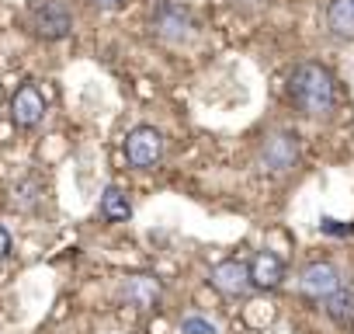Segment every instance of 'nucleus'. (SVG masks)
Segmentation results:
<instances>
[{
    "label": "nucleus",
    "instance_id": "20e7f679",
    "mask_svg": "<svg viewBox=\"0 0 354 334\" xmlns=\"http://www.w3.org/2000/svg\"><path fill=\"white\" fill-rule=\"evenodd\" d=\"M32 32L35 39H46V42H59L73 32V15L63 0H46L32 11Z\"/></svg>",
    "mask_w": 354,
    "mask_h": 334
},
{
    "label": "nucleus",
    "instance_id": "9b49d317",
    "mask_svg": "<svg viewBox=\"0 0 354 334\" xmlns=\"http://www.w3.org/2000/svg\"><path fill=\"white\" fill-rule=\"evenodd\" d=\"M326 28L340 42H354V0H330L326 4Z\"/></svg>",
    "mask_w": 354,
    "mask_h": 334
},
{
    "label": "nucleus",
    "instance_id": "4468645a",
    "mask_svg": "<svg viewBox=\"0 0 354 334\" xmlns=\"http://www.w3.org/2000/svg\"><path fill=\"white\" fill-rule=\"evenodd\" d=\"M181 331H185V334H219V327H216L209 317H198V313L185 317V320H181Z\"/></svg>",
    "mask_w": 354,
    "mask_h": 334
},
{
    "label": "nucleus",
    "instance_id": "dca6fc26",
    "mask_svg": "<svg viewBox=\"0 0 354 334\" xmlns=\"http://www.w3.org/2000/svg\"><path fill=\"white\" fill-rule=\"evenodd\" d=\"M11 254V234L4 230V227H0V261H4Z\"/></svg>",
    "mask_w": 354,
    "mask_h": 334
},
{
    "label": "nucleus",
    "instance_id": "6e6552de",
    "mask_svg": "<svg viewBox=\"0 0 354 334\" xmlns=\"http://www.w3.org/2000/svg\"><path fill=\"white\" fill-rule=\"evenodd\" d=\"M42 115H46V98H42V91H39L35 84L18 87L15 98H11V122H15L18 129H35V125L42 122Z\"/></svg>",
    "mask_w": 354,
    "mask_h": 334
},
{
    "label": "nucleus",
    "instance_id": "0eeeda50",
    "mask_svg": "<svg viewBox=\"0 0 354 334\" xmlns=\"http://www.w3.org/2000/svg\"><path fill=\"white\" fill-rule=\"evenodd\" d=\"M299 289H302V296H309V299H326L330 292L340 289V272H337V265H330V261H313V265H306L302 275H299Z\"/></svg>",
    "mask_w": 354,
    "mask_h": 334
},
{
    "label": "nucleus",
    "instance_id": "9d476101",
    "mask_svg": "<svg viewBox=\"0 0 354 334\" xmlns=\"http://www.w3.org/2000/svg\"><path fill=\"white\" fill-rule=\"evenodd\" d=\"M160 296H163V289L153 275H129L122 282V299L136 310H153L160 303Z\"/></svg>",
    "mask_w": 354,
    "mask_h": 334
},
{
    "label": "nucleus",
    "instance_id": "423d86ee",
    "mask_svg": "<svg viewBox=\"0 0 354 334\" xmlns=\"http://www.w3.org/2000/svg\"><path fill=\"white\" fill-rule=\"evenodd\" d=\"M209 282H212L216 292H223V296H230V299L247 296V292L254 289V282H250V265H243V261H236V258L219 261V265L212 268Z\"/></svg>",
    "mask_w": 354,
    "mask_h": 334
},
{
    "label": "nucleus",
    "instance_id": "a211bd4d",
    "mask_svg": "<svg viewBox=\"0 0 354 334\" xmlns=\"http://www.w3.org/2000/svg\"><path fill=\"white\" fill-rule=\"evenodd\" d=\"M236 4H240V0H236ZM243 4H264V0H243Z\"/></svg>",
    "mask_w": 354,
    "mask_h": 334
},
{
    "label": "nucleus",
    "instance_id": "7ed1b4c3",
    "mask_svg": "<svg viewBox=\"0 0 354 334\" xmlns=\"http://www.w3.org/2000/svg\"><path fill=\"white\" fill-rule=\"evenodd\" d=\"M125 160L139 171H153L163 160V132L153 125H136L125 136Z\"/></svg>",
    "mask_w": 354,
    "mask_h": 334
},
{
    "label": "nucleus",
    "instance_id": "f257e3e1",
    "mask_svg": "<svg viewBox=\"0 0 354 334\" xmlns=\"http://www.w3.org/2000/svg\"><path fill=\"white\" fill-rule=\"evenodd\" d=\"M288 98L302 115H330L337 105V77L323 63H299L288 77Z\"/></svg>",
    "mask_w": 354,
    "mask_h": 334
},
{
    "label": "nucleus",
    "instance_id": "1a4fd4ad",
    "mask_svg": "<svg viewBox=\"0 0 354 334\" xmlns=\"http://www.w3.org/2000/svg\"><path fill=\"white\" fill-rule=\"evenodd\" d=\"M281 279H285V261L274 251H257L254 261H250V282H254V289L271 292V289L281 285Z\"/></svg>",
    "mask_w": 354,
    "mask_h": 334
},
{
    "label": "nucleus",
    "instance_id": "f03ea898",
    "mask_svg": "<svg viewBox=\"0 0 354 334\" xmlns=\"http://www.w3.org/2000/svg\"><path fill=\"white\" fill-rule=\"evenodd\" d=\"M153 35L160 42L181 46L195 35V15L185 4H177V0H160L153 8Z\"/></svg>",
    "mask_w": 354,
    "mask_h": 334
},
{
    "label": "nucleus",
    "instance_id": "2eb2a0df",
    "mask_svg": "<svg viewBox=\"0 0 354 334\" xmlns=\"http://www.w3.org/2000/svg\"><path fill=\"white\" fill-rule=\"evenodd\" d=\"M319 230L330 234V237H347L354 227H351V223H340V220H333V216H323V220H319Z\"/></svg>",
    "mask_w": 354,
    "mask_h": 334
},
{
    "label": "nucleus",
    "instance_id": "f3484780",
    "mask_svg": "<svg viewBox=\"0 0 354 334\" xmlns=\"http://www.w3.org/2000/svg\"><path fill=\"white\" fill-rule=\"evenodd\" d=\"M91 4H94V8H101V11H118V8L125 4V0H91Z\"/></svg>",
    "mask_w": 354,
    "mask_h": 334
},
{
    "label": "nucleus",
    "instance_id": "ddd939ff",
    "mask_svg": "<svg viewBox=\"0 0 354 334\" xmlns=\"http://www.w3.org/2000/svg\"><path fill=\"white\" fill-rule=\"evenodd\" d=\"M326 317L337 324V327H354V292L351 289H337V292H330L326 299Z\"/></svg>",
    "mask_w": 354,
    "mask_h": 334
},
{
    "label": "nucleus",
    "instance_id": "f8f14e48",
    "mask_svg": "<svg viewBox=\"0 0 354 334\" xmlns=\"http://www.w3.org/2000/svg\"><path fill=\"white\" fill-rule=\"evenodd\" d=\"M101 216H104L108 223H125V220L132 216V202H129V195H125L118 185H108V188L101 192Z\"/></svg>",
    "mask_w": 354,
    "mask_h": 334
},
{
    "label": "nucleus",
    "instance_id": "39448f33",
    "mask_svg": "<svg viewBox=\"0 0 354 334\" xmlns=\"http://www.w3.org/2000/svg\"><path fill=\"white\" fill-rule=\"evenodd\" d=\"M257 160H261V167L268 175H285V171H292L295 160H299V139L292 132H271L261 143Z\"/></svg>",
    "mask_w": 354,
    "mask_h": 334
}]
</instances>
